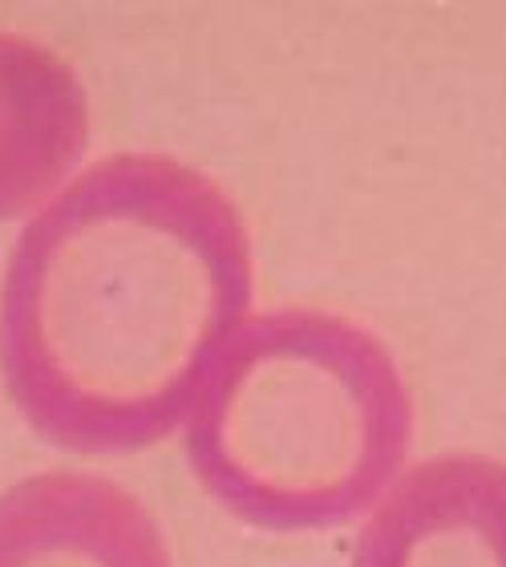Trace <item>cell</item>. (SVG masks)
I'll return each instance as SVG.
<instances>
[{"instance_id": "4", "label": "cell", "mask_w": 506, "mask_h": 567, "mask_svg": "<svg viewBox=\"0 0 506 567\" xmlns=\"http://www.w3.org/2000/svg\"><path fill=\"white\" fill-rule=\"evenodd\" d=\"M0 567H175L163 527L114 478L41 471L0 491Z\"/></svg>"}, {"instance_id": "1", "label": "cell", "mask_w": 506, "mask_h": 567, "mask_svg": "<svg viewBox=\"0 0 506 567\" xmlns=\"http://www.w3.org/2000/svg\"><path fill=\"white\" fill-rule=\"evenodd\" d=\"M236 199L175 154H110L21 227L0 276V381L49 446L134 454L175 434L248 320Z\"/></svg>"}, {"instance_id": "5", "label": "cell", "mask_w": 506, "mask_h": 567, "mask_svg": "<svg viewBox=\"0 0 506 567\" xmlns=\"http://www.w3.org/2000/svg\"><path fill=\"white\" fill-rule=\"evenodd\" d=\"M90 146V97L73 65L24 33H0V224L41 212Z\"/></svg>"}, {"instance_id": "3", "label": "cell", "mask_w": 506, "mask_h": 567, "mask_svg": "<svg viewBox=\"0 0 506 567\" xmlns=\"http://www.w3.org/2000/svg\"><path fill=\"white\" fill-rule=\"evenodd\" d=\"M353 567H506V458L417 462L361 527Z\"/></svg>"}, {"instance_id": "2", "label": "cell", "mask_w": 506, "mask_h": 567, "mask_svg": "<svg viewBox=\"0 0 506 567\" xmlns=\"http://www.w3.org/2000/svg\"><path fill=\"white\" fill-rule=\"evenodd\" d=\"M413 398L378 332L324 308H268L236 329L187 414L203 491L259 532H324L397 483Z\"/></svg>"}]
</instances>
